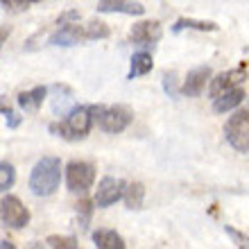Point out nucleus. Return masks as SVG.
<instances>
[{
    "label": "nucleus",
    "mask_w": 249,
    "mask_h": 249,
    "mask_svg": "<svg viewBox=\"0 0 249 249\" xmlns=\"http://www.w3.org/2000/svg\"><path fill=\"white\" fill-rule=\"evenodd\" d=\"M16 181V170H14L12 163H7V161H0V193H5L9 190Z\"/></svg>",
    "instance_id": "nucleus-20"
},
{
    "label": "nucleus",
    "mask_w": 249,
    "mask_h": 249,
    "mask_svg": "<svg viewBox=\"0 0 249 249\" xmlns=\"http://www.w3.org/2000/svg\"><path fill=\"white\" fill-rule=\"evenodd\" d=\"M211 68L209 66H199V68H195V71H190L188 75H186L184 84H181V95H186V98H199L204 93V89H206V84H209L211 79Z\"/></svg>",
    "instance_id": "nucleus-11"
},
{
    "label": "nucleus",
    "mask_w": 249,
    "mask_h": 249,
    "mask_svg": "<svg viewBox=\"0 0 249 249\" xmlns=\"http://www.w3.org/2000/svg\"><path fill=\"white\" fill-rule=\"evenodd\" d=\"M89 111H91L93 124H98L100 129H105L107 134H120V131L127 129L131 124V120H134L131 109L124 105H116V107L91 105Z\"/></svg>",
    "instance_id": "nucleus-4"
},
{
    "label": "nucleus",
    "mask_w": 249,
    "mask_h": 249,
    "mask_svg": "<svg viewBox=\"0 0 249 249\" xmlns=\"http://www.w3.org/2000/svg\"><path fill=\"white\" fill-rule=\"evenodd\" d=\"M98 12L102 14H127V16H143L145 7L136 0H100Z\"/></svg>",
    "instance_id": "nucleus-13"
},
{
    "label": "nucleus",
    "mask_w": 249,
    "mask_h": 249,
    "mask_svg": "<svg viewBox=\"0 0 249 249\" xmlns=\"http://www.w3.org/2000/svg\"><path fill=\"white\" fill-rule=\"evenodd\" d=\"M154 66V59H152L150 53H134L131 54V66H129V75L127 77H141V75H147Z\"/></svg>",
    "instance_id": "nucleus-18"
},
{
    "label": "nucleus",
    "mask_w": 249,
    "mask_h": 249,
    "mask_svg": "<svg viewBox=\"0 0 249 249\" xmlns=\"http://www.w3.org/2000/svg\"><path fill=\"white\" fill-rule=\"evenodd\" d=\"M245 98H247L245 86H233V89H229V91H224L213 98V111L227 113V111H231V109H236V107L243 105Z\"/></svg>",
    "instance_id": "nucleus-12"
},
{
    "label": "nucleus",
    "mask_w": 249,
    "mask_h": 249,
    "mask_svg": "<svg viewBox=\"0 0 249 249\" xmlns=\"http://www.w3.org/2000/svg\"><path fill=\"white\" fill-rule=\"evenodd\" d=\"M14 249V245L12 243H9V240H0V249Z\"/></svg>",
    "instance_id": "nucleus-28"
},
{
    "label": "nucleus",
    "mask_w": 249,
    "mask_h": 249,
    "mask_svg": "<svg viewBox=\"0 0 249 249\" xmlns=\"http://www.w3.org/2000/svg\"><path fill=\"white\" fill-rule=\"evenodd\" d=\"M46 245L53 249H77L79 247L75 236H48Z\"/></svg>",
    "instance_id": "nucleus-21"
},
{
    "label": "nucleus",
    "mask_w": 249,
    "mask_h": 249,
    "mask_svg": "<svg viewBox=\"0 0 249 249\" xmlns=\"http://www.w3.org/2000/svg\"><path fill=\"white\" fill-rule=\"evenodd\" d=\"M184 30H197V32H217L220 25L213 23V20H197V18H179L175 25H172V32L179 34Z\"/></svg>",
    "instance_id": "nucleus-16"
},
{
    "label": "nucleus",
    "mask_w": 249,
    "mask_h": 249,
    "mask_svg": "<svg viewBox=\"0 0 249 249\" xmlns=\"http://www.w3.org/2000/svg\"><path fill=\"white\" fill-rule=\"evenodd\" d=\"M111 34L109 25L102 20H89L84 25H79L75 20L61 23L59 30L50 36V46H77L84 41H98V39H107Z\"/></svg>",
    "instance_id": "nucleus-1"
},
{
    "label": "nucleus",
    "mask_w": 249,
    "mask_h": 249,
    "mask_svg": "<svg viewBox=\"0 0 249 249\" xmlns=\"http://www.w3.org/2000/svg\"><path fill=\"white\" fill-rule=\"evenodd\" d=\"M9 34H12V27H9V25H0V50H2V46L7 43Z\"/></svg>",
    "instance_id": "nucleus-26"
},
{
    "label": "nucleus",
    "mask_w": 249,
    "mask_h": 249,
    "mask_svg": "<svg viewBox=\"0 0 249 249\" xmlns=\"http://www.w3.org/2000/svg\"><path fill=\"white\" fill-rule=\"evenodd\" d=\"M124 181L123 179H116V177H102L98 184V190H95V206L98 209H107L116 204L118 199H123V193H124Z\"/></svg>",
    "instance_id": "nucleus-9"
},
{
    "label": "nucleus",
    "mask_w": 249,
    "mask_h": 249,
    "mask_svg": "<svg viewBox=\"0 0 249 249\" xmlns=\"http://www.w3.org/2000/svg\"><path fill=\"white\" fill-rule=\"evenodd\" d=\"M0 113L7 118V127H9V129H16V127L20 124V120H23L18 113L12 109V105L7 102V98H0Z\"/></svg>",
    "instance_id": "nucleus-22"
},
{
    "label": "nucleus",
    "mask_w": 249,
    "mask_h": 249,
    "mask_svg": "<svg viewBox=\"0 0 249 249\" xmlns=\"http://www.w3.org/2000/svg\"><path fill=\"white\" fill-rule=\"evenodd\" d=\"M93 245L98 249H124L127 243L120 233H116L113 229H98L93 231Z\"/></svg>",
    "instance_id": "nucleus-15"
},
{
    "label": "nucleus",
    "mask_w": 249,
    "mask_h": 249,
    "mask_svg": "<svg viewBox=\"0 0 249 249\" xmlns=\"http://www.w3.org/2000/svg\"><path fill=\"white\" fill-rule=\"evenodd\" d=\"M61 184V161L57 157H43L30 172V190L36 197H50Z\"/></svg>",
    "instance_id": "nucleus-2"
},
{
    "label": "nucleus",
    "mask_w": 249,
    "mask_h": 249,
    "mask_svg": "<svg viewBox=\"0 0 249 249\" xmlns=\"http://www.w3.org/2000/svg\"><path fill=\"white\" fill-rule=\"evenodd\" d=\"M245 79H247V64H240V68H233V71H227V72H220L217 77L209 79L211 82V89H209V95L211 98H215L220 93L229 91L233 86H243Z\"/></svg>",
    "instance_id": "nucleus-10"
},
{
    "label": "nucleus",
    "mask_w": 249,
    "mask_h": 249,
    "mask_svg": "<svg viewBox=\"0 0 249 249\" xmlns=\"http://www.w3.org/2000/svg\"><path fill=\"white\" fill-rule=\"evenodd\" d=\"M124 204H127V209L131 211H141L143 209V202H145V186L141 181H134V184H127L124 186Z\"/></svg>",
    "instance_id": "nucleus-17"
},
{
    "label": "nucleus",
    "mask_w": 249,
    "mask_h": 249,
    "mask_svg": "<svg viewBox=\"0 0 249 249\" xmlns=\"http://www.w3.org/2000/svg\"><path fill=\"white\" fill-rule=\"evenodd\" d=\"M224 231H227V233H229V236L236 240L238 247H247V233H240V231L231 229V227H224Z\"/></svg>",
    "instance_id": "nucleus-25"
},
{
    "label": "nucleus",
    "mask_w": 249,
    "mask_h": 249,
    "mask_svg": "<svg viewBox=\"0 0 249 249\" xmlns=\"http://www.w3.org/2000/svg\"><path fill=\"white\" fill-rule=\"evenodd\" d=\"M163 36V27L159 20H141L136 25L131 27L129 32V41L134 46H143V48H150L154 43H159Z\"/></svg>",
    "instance_id": "nucleus-8"
},
{
    "label": "nucleus",
    "mask_w": 249,
    "mask_h": 249,
    "mask_svg": "<svg viewBox=\"0 0 249 249\" xmlns=\"http://www.w3.org/2000/svg\"><path fill=\"white\" fill-rule=\"evenodd\" d=\"M224 138L240 154L249 152V109L247 107L238 109L233 116H229V120L224 123Z\"/></svg>",
    "instance_id": "nucleus-5"
},
{
    "label": "nucleus",
    "mask_w": 249,
    "mask_h": 249,
    "mask_svg": "<svg viewBox=\"0 0 249 249\" xmlns=\"http://www.w3.org/2000/svg\"><path fill=\"white\" fill-rule=\"evenodd\" d=\"M0 217L12 229H23L30 224V211L16 195H5L0 199Z\"/></svg>",
    "instance_id": "nucleus-7"
},
{
    "label": "nucleus",
    "mask_w": 249,
    "mask_h": 249,
    "mask_svg": "<svg viewBox=\"0 0 249 249\" xmlns=\"http://www.w3.org/2000/svg\"><path fill=\"white\" fill-rule=\"evenodd\" d=\"M93 206L89 199H79L77 204H75V211H77V222L82 229H89V222H91V215H93Z\"/></svg>",
    "instance_id": "nucleus-19"
},
{
    "label": "nucleus",
    "mask_w": 249,
    "mask_h": 249,
    "mask_svg": "<svg viewBox=\"0 0 249 249\" xmlns=\"http://www.w3.org/2000/svg\"><path fill=\"white\" fill-rule=\"evenodd\" d=\"M95 181V168L86 161H71L66 165V188L71 193H86Z\"/></svg>",
    "instance_id": "nucleus-6"
},
{
    "label": "nucleus",
    "mask_w": 249,
    "mask_h": 249,
    "mask_svg": "<svg viewBox=\"0 0 249 249\" xmlns=\"http://www.w3.org/2000/svg\"><path fill=\"white\" fill-rule=\"evenodd\" d=\"M93 127V118L89 107L84 105H75L68 109L66 118L61 123L50 124V131H54L57 136L66 138V141H82L89 136V131Z\"/></svg>",
    "instance_id": "nucleus-3"
},
{
    "label": "nucleus",
    "mask_w": 249,
    "mask_h": 249,
    "mask_svg": "<svg viewBox=\"0 0 249 249\" xmlns=\"http://www.w3.org/2000/svg\"><path fill=\"white\" fill-rule=\"evenodd\" d=\"M77 18H79L77 12H66L64 16H59V20H57V23L61 25V23H68V20H77Z\"/></svg>",
    "instance_id": "nucleus-27"
},
{
    "label": "nucleus",
    "mask_w": 249,
    "mask_h": 249,
    "mask_svg": "<svg viewBox=\"0 0 249 249\" xmlns=\"http://www.w3.org/2000/svg\"><path fill=\"white\" fill-rule=\"evenodd\" d=\"M163 86H165V93L175 98L177 95V89H175V72H165L163 75Z\"/></svg>",
    "instance_id": "nucleus-24"
},
{
    "label": "nucleus",
    "mask_w": 249,
    "mask_h": 249,
    "mask_svg": "<svg viewBox=\"0 0 249 249\" xmlns=\"http://www.w3.org/2000/svg\"><path fill=\"white\" fill-rule=\"evenodd\" d=\"M34 2H39V0H0V5L5 9H9V12H23V9H27Z\"/></svg>",
    "instance_id": "nucleus-23"
},
{
    "label": "nucleus",
    "mask_w": 249,
    "mask_h": 249,
    "mask_svg": "<svg viewBox=\"0 0 249 249\" xmlns=\"http://www.w3.org/2000/svg\"><path fill=\"white\" fill-rule=\"evenodd\" d=\"M46 98H48L46 86H34V89H30V91L18 93L16 102H18V107L23 109V111H39Z\"/></svg>",
    "instance_id": "nucleus-14"
}]
</instances>
